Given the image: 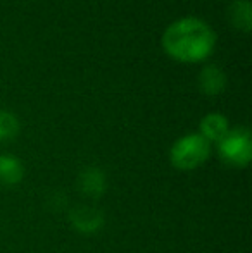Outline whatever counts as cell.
<instances>
[{
	"label": "cell",
	"mask_w": 252,
	"mask_h": 253,
	"mask_svg": "<svg viewBox=\"0 0 252 253\" xmlns=\"http://www.w3.org/2000/svg\"><path fill=\"white\" fill-rule=\"evenodd\" d=\"M211 143L199 133H190L178 138L169 150V160L178 170H194L207 160Z\"/></svg>",
	"instance_id": "2"
},
{
	"label": "cell",
	"mask_w": 252,
	"mask_h": 253,
	"mask_svg": "<svg viewBox=\"0 0 252 253\" xmlns=\"http://www.w3.org/2000/svg\"><path fill=\"white\" fill-rule=\"evenodd\" d=\"M218 152L223 162L233 167H246L252 159V140L246 127L228 129L218 141Z\"/></svg>",
	"instance_id": "3"
},
{
	"label": "cell",
	"mask_w": 252,
	"mask_h": 253,
	"mask_svg": "<svg viewBox=\"0 0 252 253\" xmlns=\"http://www.w3.org/2000/svg\"><path fill=\"white\" fill-rule=\"evenodd\" d=\"M228 119H226L223 114L212 112L207 114L204 119L201 121V136H204L205 140L211 143V141H216L218 143L226 133H228Z\"/></svg>",
	"instance_id": "7"
},
{
	"label": "cell",
	"mask_w": 252,
	"mask_h": 253,
	"mask_svg": "<svg viewBox=\"0 0 252 253\" xmlns=\"http://www.w3.org/2000/svg\"><path fill=\"white\" fill-rule=\"evenodd\" d=\"M24 177V166L17 157L0 155V184L16 186Z\"/></svg>",
	"instance_id": "8"
},
{
	"label": "cell",
	"mask_w": 252,
	"mask_h": 253,
	"mask_svg": "<svg viewBox=\"0 0 252 253\" xmlns=\"http://www.w3.org/2000/svg\"><path fill=\"white\" fill-rule=\"evenodd\" d=\"M228 17L232 24L239 30L249 31L252 24V7L251 0H233L228 9Z\"/></svg>",
	"instance_id": "9"
},
{
	"label": "cell",
	"mask_w": 252,
	"mask_h": 253,
	"mask_svg": "<svg viewBox=\"0 0 252 253\" xmlns=\"http://www.w3.org/2000/svg\"><path fill=\"white\" fill-rule=\"evenodd\" d=\"M226 86V74L214 64H209L199 74V88L205 95H219Z\"/></svg>",
	"instance_id": "6"
},
{
	"label": "cell",
	"mask_w": 252,
	"mask_h": 253,
	"mask_svg": "<svg viewBox=\"0 0 252 253\" xmlns=\"http://www.w3.org/2000/svg\"><path fill=\"white\" fill-rule=\"evenodd\" d=\"M47 203L52 210H62L67 205V198L62 191H54L52 195H49Z\"/></svg>",
	"instance_id": "11"
},
{
	"label": "cell",
	"mask_w": 252,
	"mask_h": 253,
	"mask_svg": "<svg viewBox=\"0 0 252 253\" xmlns=\"http://www.w3.org/2000/svg\"><path fill=\"white\" fill-rule=\"evenodd\" d=\"M78 190L85 197L97 200L107 191V176L101 167H85L78 176Z\"/></svg>",
	"instance_id": "5"
},
{
	"label": "cell",
	"mask_w": 252,
	"mask_h": 253,
	"mask_svg": "<svg viewBox=\"0 0 252 253\" xmlns=\"http://www.w3.org/2000/svg\"><path fill=\"white\" fill-rule=\"evenodd\" d=\"M216 35L207 23L197 17H182L166 28L162 47L171 57L185 62H197L212 52Z\"/></svg>",
	"instance_id": "1"
},
{
	"label": "cell",
	"mask_w": 252,
	"mask_h": 253,
	"mask_svg": "<svg viewBox=\"0 0 252 253\" xmlns=\"http://www.w3.org/2000/svg\"><path fill=\"white\" fill-rule=\"evenodd\" d=\"M71 226L81 234H95L104 227L105 217L101 209L90 205H74L67 210Z\"/></svg>",
	"instance_id": "4"
},
{
	"label": "cell",
	"mask_w": 252,
	"mask_h": 253,
	"mask_svg": "<svg viewBox=\"0 0 252 253\" xmlns=\"http://www.w3.org/2000/svg\"><path fill=\"white\" fill-rule=\"evenodd\" d=\"M19 133V121L12 112L0 110V143L9 141Z\"/></svg>",
	"instance_id": "10"
}]
</instances>
